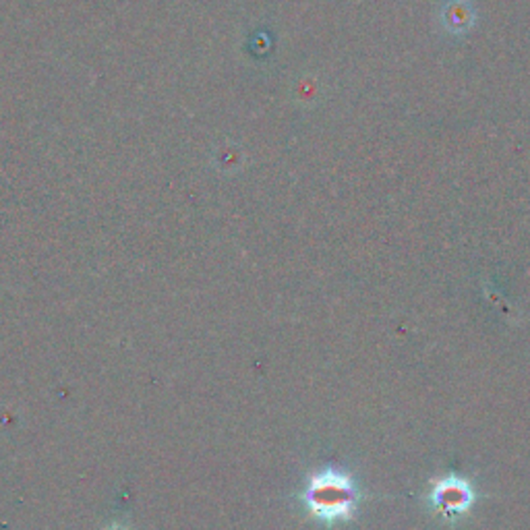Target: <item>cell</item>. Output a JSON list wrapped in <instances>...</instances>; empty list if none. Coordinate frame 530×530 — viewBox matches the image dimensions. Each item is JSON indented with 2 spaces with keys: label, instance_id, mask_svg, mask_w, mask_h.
<instances>
[{
  "label": "cell",
  "instance_id": "obj_2",
  "mask_svg": "<svg viewBox=\"0 0 530 530\" xmlns=\"http://www.w3.org/2000/svg\"><path fill=\"white\" fill-rule=\"evenodd\" d=\"M474 501V491L469 480L448 477L437 480L431 489V506L439 514H443L445 518H456L471 510Z\"/></svg>",
  "mask_w": 530,
  "mask_h": 530
},
{
  "label": "cell",
  "instance_id": "obj_1",
  "mask_svg": "<svg viewBox=\"0 0 530 530\" xmlns=\"http://www.w3.org/2000/svg\"><path fill=\"white\" fill-rule=\"evenodd\" d=\"M301 499L311 516L332 525L351 518L359 506V491L351 474L325 469L309 479Z\"/></svg>",
  "mask_w": 530,
  "mask_h": 530
},
{
  "label": "cell",
  "instance_id": "obj_3",
  "mask_svg": "<svg viewBox=\"0 0 530 530\" xmlns=\"http://www.w3.org/2000/svg\"><path fill=\"white\" fill-rule=\"evenodd\" d=\"M106 530H127V528H123V526H110V528H106Z\"/></svg>",
  "mask_w": 530,
  "mask_h": 530
}]
</instances>
